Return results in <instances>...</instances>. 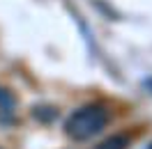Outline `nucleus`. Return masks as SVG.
<instances>
[{
	"instance_id": "nucleus-2",
	"label": "nucleus",
	"mask_w": 152,
	"mask_h": 149,
	"mask_svg": "<svg viewBox=\"0 0 152 149\" xmlns=\"http://www.w3.org/2000/svg\"><path fill=\"white\" fill-rule=\"evenodd\" d=\"M124 145H127V138L118 135V138H111V140H106L104 145H99L97 149H124Z\"/></svg>"
},
{
	"instance_id": "nucleus-1",
	"label": "nucleus",
	"mask_w": 152,
	"mask_h": 149,
	"mask_svg": "<svg viewBox=\"0 0 152 149\" xmlns=\"http://www.w3.org/2000/svg\"><path fill=\"white\" fill-rule=\"evenodd\" d=\"M106 122H108L106 110L90 106V108H83V110H78V112L72 115V119L67 122V133L76 140H86V138H90V135L99 133V131L106 126Z\"/></svg>"
}]
</instances>
